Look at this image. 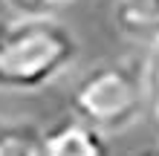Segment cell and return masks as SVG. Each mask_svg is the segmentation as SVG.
<instances>
[{"mask_svg": "<svg viewBox=\"0 0 159 156\" xmlns=\"http://www.w3.org/2000/svg\"><path fill=\"white\" fill-rule=\"evenodd\" d=\"M136 156H159V148H148V150H142V153H136Z\"/></svg>", "mask_w": 159, "mask_h": 156, "instance_id": "8", "label": "cell"}, {"mask_svg": "<svg viewBox=\"0 0 159 156\" xmlns=\"http://www.w3.org/2000/svg\"><path fill=\"white\" fill-rule=\"evenodd\" d=\"M78 35L55 15L0 20V93L32 96L52 87L78 61Z\"/></svg>", "mask_w": 159, "mask_h": 156, "instance_id": "1", "label": "cell"}, {"mask_svg": "<svg viewBox=\"0 0 159 156\" xmlns=\"http://www.w3.org/2000/svg\"><path fill=\"white\" fill-rule=\"evenodd\" d=\"M43 127L23 116H0V156H41Z\"/></svg>", "mask_w": 159, "mask_h": 156, "instance_id": "5", "label": "cell"}, {"mask_svg": "<svg viewBox=\"0 0 159 156\" xmlns=\"http://www.w3.org/2000/svg\"><path fill=\"white\" fill-rule=\"evenodd\" d=\"M12 15L32 17V15H55L61 6H70L75 0H3Z\"/></svg>", "mask_w": 159, "mask_h": 156, "instance_id": "7", "label": "cell"}, {"mask_svg": "<svg viewBox=\"0 0 159 156\" xmlns=\"http://www.w3.org/2000/svg\"><path fill=\"white\" fill-rule=\"evenodd\" d=\"M139 67H142V87H145V113L153 118L159 113V41L148 43V52L139 61Z\"/></svg>", "mask_w": 159, "mask_h": 156, "instance_id": "6", "label": "cell"}, {"mask_svg": "<svg viewBox=\"0 0 159 156\" xmlns=\"http://www.w3.org/2000/svg\"><path fill=\"white\" fill-rule=\"evenodd\" d=\"M151 122H153V124H156V130H159V113H156V116H153V118H151Z\"/></svg>", "mask_w": 159, "mask_h": 156, "instance_id": "9", "label": "cell"}, {"mask_svg": "<svg viewBox=\"0 0 159 156\" xmlns=\"http://www.w3.org/2000/svg\"><path fill=\"white\" fill-rule=\"evenodd\" d=\"M72 116L104 136L130 130L145 113L142 67L133 61H104L78 78L72 90Z\"/></svg>", "mask_w": 159, "mask_h": 156, "instance_id": "2", "label": "cell"}, {"mask_svg": "<svg viewBox=\"0 0 159 156\" xmlns=\"http://www.w3.org/2000/svg\"><path fill=\"white\" fill-rule=\"evenodd\" d=\"M113 17L130 38L159 41V0H113Z\"/></svg>", "mask_w": 159, "mask_h": 156, "instance_id": "4", "label": "cell"}, {"mask_svg": "<svg viewBox=\"0 0 159 156\" xmlns=\"http://www.w3.org/2000/svg\"><path fill=\"white\" fill-rule=\"evenodd\" d=\"M41 156H110V142L78 116H67L43 130Z\"/></svg>", "mask_w": 159, "mask_h": 156, "instance_id": "3", "label": "cell"}]
</instances>
